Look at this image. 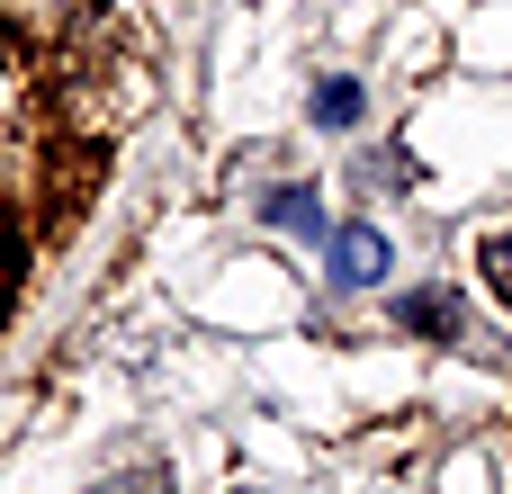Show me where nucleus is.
<instances>
[{
	"instance_id": "f257e3e1",
	"label": "nucleus",
	"mask_w": 512,
	"mask_h": 494,
	"mask_svg": "<svg viewBox=\"0 0 512 494\" xmlns=\"http://www.w3.org/2000/svg\"><path fill=\"white\" fill-rule=\"evenodd\" d=\"M324 261H333V288H378L396 270V252H387L378 225H333L324 234Z\"/></svg>"
},
{
	"instance_id": "f03ea898",
	"label": "nucleus",
	"mask_w": 512,
	"mask_h": 494,
	"mask_svg": "<svg viewBox=\"0 0 512 494\" xmlns=\"http://www.w3.org/2000/svg\"><path fill=\"white\" fill-rule=\"evenodd\" d=\"M396 324H414V333H432V342H450V351H495V342L468 324V306H459L450 288H414V297H396Z\"/></svg>"
},
{
	"instance_id": "7ed1b4c3",
	"label": "nucleus",
	"mask_w": 512,
	"mask_h": 494,
	"mask_svg": "<svg viewBox=\"0 0 512 494\" xmlns=\"http://www.w3.org/2000/svg\"><path fill=\"white\" fill-rule=\"evenodd\" d=\"M261 216H270V225H288V234H306V243H324V234H333L315 189H270V198H261Z\"/></svg>"
},
{
	"instance_id": "20e7f679",
	"label": "nucleus",
	"mask_w": 512,
	"mask_h": 494,
	"mask_svg": "<svg viewBox=\"0 0 512 494\" xmlns=\"http://www.w3.org/2000/svg\"><path fill=\"white\" fill-rule=\"evenodd\" d=\"M360 117V81H315V126H351Z\"/></svg>"
},
{
	"instance_id": "39448f33",
	"label": "nucleus",
	"mask_w": 512,
	"mask_h": 494,
	"mask_svg": "<svg viewBox=\"0 0 512 494\" xmlns=\"http://www.w3.org/2000/svg\"><path fill=\"white\" fill-rule=\"evenodd\" d=\"M477 261H486V288H495V297L512 306V234H495V243H486Z\"/></svg>"
},
{
	"instance_id": "423d86ee",
	"label": "nucleus",
	"mask_w": 512,
	"mask_h": 494,
	"mask_svg": "<svg viewBox=\"0 0 512 494\" xmlns=\"http://www.w3.org/2000/svg\"><path fill=\"white\" fill-rule=\"evenodd\" d=\"M243 494H261V486H243Z\"/></svg>"
}]
</instances>
